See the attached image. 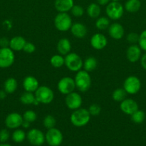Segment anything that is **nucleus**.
Segmentation results:
<instances>
[{
	"instance_id": "nucleus-40",
	"label": "nucleus",
	"mask_w": 146,
	"mask_h": 146,
	"mask_svg": "<svg viewBox=\"0 0 146 146\" xmlns=\"http://www.w3.org/2000/svg\"><path fill=\"white\" fill-rule=\"evenodd\" d=\"M10 137L9 131L7 129H1L0 131V142L6 143Z\"/></svg>"
},
{
	"instance_id": "nucleus-38",
	"label": "nucleus",
	"mask_w": 146,
	"mask_h": 146,
	"mask_svg": "<svg viewBox=\"0 0 146 146\" xmlns=\"http://www.w3.org/2000/svg\"><path fill=\"white\" fill-rule=\"evenodd\" d=\"M139 40V34L135 32L129 33L127 36V41L130 44H136L138 43Z\"/></svg>"
},
{
	"instance_id": "nucleus-34",
	"label": "nucleus",
	"mask_w": 146,
	"mask_h": 146,
	"mask_svg": "<svg viewBox=\"0 0 146 146\" xmlns=\"http://www.w3.org/2000/svg\"><path fill=\"white\" fill-rule=\"evenodd\" d=\"M22 117L24 121H26L31 123L34 122L37 120V115L35 111H32V110H27L24 113Z\"/></svg>"
},
{
	"instance_id": "nucleus-26",
	"label": "nucleus",
	"mask_w": 146,
	"mask_h": 146,
	"mask_svg": "<svg viewBox=\"0 0 146 146\" xmlns=\"http://www.w3.org/2000/svg\"><path fill=\"white\" fill-rule=\"evenodd\" d=\"M97 60L96 58L93 56H89L83 61V67L84 70H85L87 72H91L95 70L97 67Z\"/></svg>"
},
{
	"instance_id": "nucleus-35",
	"label": "nucleus",
	"mask_w": 146,
	"mask_h": 146,
	"mask_svg": "<svg viewBox=\"0 0 146 146\" xmlns=\"http://www.w3.org/2000/svg\"><path fill=\"white\" fill-rule=\"evenodd\" d=\"M71 14L74 17H82L84 13V10L83 7L80 5H74L72 8L70 10Z\"/></svg>"
},
{
	"instance_id": "nucleus-47",
	"label": "nucleus",
	"mask_w": 146,
	"mask_h": 146,
	"mask_svg": "<svg viewBox=\"0 0 146 146\" xmlns=\"http://www.w3.org/2000/svg\"><path fill=\"white\" fill-rule=\"evenodd\" d=\"M120 0H111V1H119Z\"/></svg>"
},
{
	"instance_id": "nucleus-12",
	"label": "nucleus",
	"mask_w": 146,
	"mask_h": 146,
	"mask_svg": "<svg viewBox=\"0 0 146 146\" xmlns=\"http://www.w3.org/2000/svg\"><path fill=\"white\" fill-rule=\"evenodd\" d=\"M65 104L69 109L74 111L81 108L82 104V98L78 93L73 91L66 95Z\"/></svg>"
},
{
	"instance_id": "nucleus-46",
	"label": "nucleus",
	"mask_w": 146,
	"mask_h": 146,
	"mask_svg": "<svg viewBox=\"0 0 146 146\" xmlns=\"http://www.w3.org/2000/svg\"><path fill=\"white\" fill-rule=\"evenodd\" d=\"M0 146H11L10 144H8V143H1V144H0Z\"/></svg>"
},
{
	"instance_id": "nucleus-44",
	"label": "nucleus",
	"mask_w": 146,
	"mask_h": 146,
	"mask_svg": "<svg viewBox=\"0 0 146 146\" xmlns=\"http://www.w3.org/2000/svg\"><path fill=\"white\" fill-rule=\"evenodd\" d=\"M7 93L4 90H0V99L3 100L7 97Z\"/></svg>"
},
{
	"instance_id": "nucleus-17",
	"label": "nucleus",
	"mask_w": 146,
	"mask_h": 146,
	"mask_svg": "<svg viewBox=\"0 0 146 146\" xmlns=\"http://www.w3.org/2000/svg\"><path fill=\"white\" fill-rule=\"evenodd\" d=\"M108 33L112 38L115 40H120L123 38L125 35L124 27L120 23L115 22L110 24L109 27Z\"/></svg>"
},
{
	"instance_id": "nucleus-42",
	"label": "nucleus",
	"mask_w": 146,
	"mask_h": 146,
	"mask_svg": "<svg viewBox=\"0 0 146 146\" xmlns=\"http://www.w3.org/2000/svg\"><path fill=\"white\" fill-rule=\"evenodd\" d=\"M140 64H141L142 67L146 71V52L143 55H142L141 58H140Z\"/></svg>"
},
{
	"instance_id": "nucleus-36",
	"label": "nucleus",
	"mask_w": 146,
	"mask_h": 146,
	"mask_svg": "<svg viewBox=\"0 0 146 146\" xmlns=\"http://www.w3.org/2000/svg\"><path fill=\"white\" fill-rule=\"evenodd\" d=\"M138 46L142 50L146 52V29L139 34Z\"/></svg>"
},
{
	"instance_id": "nucleus-2",
	"label": "nucleus",
	"mask_w": 146,
	"mask_h": 146,
	"mask_svg": "<svg viewBox=\"0 0 146 146\" xmlns=\"http://www.w3.org/2000/svg\"><path fill=\"white\" fill-rule=\"evenodd\" d=\"M74 80L76 88L80 92H86L91 87V76L90 73L86 71L85 70L81 69L76 72Z\"/></svg>"
},
{
	"instance_id": "nucleus-11",
	"label": "nucleus",
	"mask_w": 146,
	"mask_h": 146,
	"mask_svg": "<svg viewBox=\"0 0 146 146\" xmlns=\"http://www.w3.org/2000/svg\"><path fill=\"white\" fill-rule=\"evenodd\" d=\"M27 138L29 143L34 146H41L45 142V135L37 128L29 130L27 134Z\"/></svg>"
},
{
	"instance_id": "nucleus-7",
	"label": "nucleus",
	"mask_w": 146,
	"mask_h": 146,
	"mask_svg": "<svg viewBox=\"0 0 146 146\" xmlns=\"http://www.w3.org/2000/svg\"><path fill=\"white\" fill-rule=\"evenodd\" d=\"M15 61L14 51L9 47H0V68H7Z\"/></svg>"
},
{
	"instance_id": "nucleus-41",
	"label": "nucleus",
	"mask_w": 146,
	"mask_h": 146,
	"mask_svg": "<svg viewBox=\"0 0 146 146\" xmlns=\"http://www.w3.org/2000/svg\"><path fill=\"white\" fill-rule=\"evenodd\" d=\"M9 40L6 37H2L0 38V46L1 47H9Z\"/></svg>"
},
{
	"instance_id": "nucleus-9",
	"label": "nucleus",
	"mask_w": 146,
	"mask_h": 146,
	"mask_svg": "<svg viewBox=\"0 0 146 146\" xmlns=\"http://www.w3.org/2000/svg\"><path fill=\"white\" fill-rule=\"evenodd\" d=\"M45 141L50 146H60L63 141L62 133L55 127L48 129L45 134Z\"/></svg>"
},
{
	"instance_id": "nucleus-19",
	"label": "nucleus",
	"mask_w": 146,
	"mask_h": 146,
	"mask_svg": "<svg viewBox=\"0 0 146 146\" xmlns=\"http://www.w3.org/2000/svg\"><path fill=\"white\" fill-rule=\"evenodd\" d=\"M70 31H71L72 34L77 38H83L86 36L87 34V29L86 26L82 23L78 22L72 24L71 28H70Z\"/></svg>"
},
{
	"instance_id": "nucleus-22",
	"label": "nucleus",
	"mask_w": 146,
	"mask_h": 146,
	"mask_svg": "<svg viewBox=\"0 0 146 146\" xmlns=\"http://www.w3.org/2000/svg\"><path fill=\"white\" fill-rule=\"evenodd\" d=\"M57 49L59 54L62 56H66L70 53L72 49L71 42L67 38H60L57 44Z\"/></svg>"
},
{
	"instance_id": "nucleus-1",
	"label": "nucleus",
	"mask_w": 146,
	"mask_h": 146,
	"mask_svg": "<svg viewBox=\"0 0 146 146\" xmlns=\"http://www.w3.org/2000/svg\"><path fill=\"white\" fill-rule=\"evenodd\" d=\"M91 115L88 110L83 108H80L73 111L70 115V122L75 127L85 126L90 121Z\"/></svg>"
},
{
	"instance_id": "nucleus-39",
	"label": "nucleus",
	"mask_w": 146,
	"mask_h": 146,
	"mask_svg": "<svg viewBox=\"0 0 146 146\" xmlns=\"http://www.w3.org/2000/svg\"><path fill=\"white\" fill-rule=\"evenodd\" d=\"M36 46L33 43L29 42V41H27L24 45V48H23V51L27 54H32L35 51Z\"/></svg>"
},
{
	"instance_id": "nucleus-4",
	"label": "nucleus",
	"mask_w": 146,
	"mask_h": 146,
	"mask_svg": "<svg viewBox=\"0 0 146 146\" xmlns=\"http://www.w3.org/2000/svg\"><path fill=\"white\" fill-rule=\"evenodd\" d=\"M125 8L119 1H110L106 5L105 13L107 17L112 20H118L124 14Z\"/></svg>"
},
{
	"instance_id": "nucleus-32",
	"label": "nucleus",
	"mask_w": 146,
	"mask_h": 146,
	"mask_svg": "<svg viewBox=\"0 0 146 146\" xmlns=\"http://www.w3.org/2000/svg\"><path fill=\"white\" fill-rule=\"evenodd\" d=\"M131 121L135 124H140L145 119V113L142 110H137L131 115Z\"/></svg>"
},
{
	"instance_id": "nucleus-23",
	"label": "nucleus",
	"mask_w": 146,
	"mask_h": 146,
	"mask_svg": "<svg viewBox=\"0 0 146 146\" xmlns=\"http://www.w3.org/2000/svg\"><path fill=\"white\" fill-rule=\"evenodd\" d=\"M124 8L129 13L137 12L141 8V1L140 0H127Z\"/></svg>"
},
{
	"instance_id": "nucleus-16",
	"label": "nucleus",
	"mask_w": 146,
	"mask_h": 146,
	"mask_svg": "<svg viewBox=\"0 0 146 146\" xmlns=\"http://www.w3.org/2000/svg\"><path fill=\"white\" fill-rule=\"evenodd\" d=\"M142 56V49L138 45L131 44L126 51V57L130 63H136L140 60Z\"/></svg>"
},
{
	"instance_id": "nucleus-30",
	"label": "nucleus",
	"mask_w": 146,
	"mask_h": 146,
	"mask_svg": "<svg viewBox=\"0 0 146 146\" xmlns=\"http://www.w3.org/2000/svg\"><path fill=\"white\" fill-rule=\"evenodd\" d=\"M26 138H27V134L23 130L19 129V128L15 129V131L12 133V135H11L12 141L17 143H22L26 139Z\"/></svg>"
},
{
	"instance_id": "nucleus-25",
	"label": "nucleus",
	"mask_w": 146,
	"mask_h": 146,
	"mask_svg": "<svg viewBox=\"0 0 146 146\" xmlns=\"http://www.w3.org/2000/svg\"><path fill=\"white\" fill-rule=\"evenodd\" d=\"M18 87V83L14 78H8L4 84V90L9 94L15 92Z\"/></svg>"
},
{
	"instance_id": "nucleus-29",
	"label": "nucleus",
	"mask_w": 146,
	"mask_h": 146,
	"mask_svg": "<svg viewBox=\"0 0 146 146\" xmlns=\"http://www.w3.org/2000/svg\"><path fill=\"white\" fill-rule=\"evenodd\" d=\"M50 64L55 68H61L64 65V57L60 54L53 55L50 58Z\"/></svg>"
},
{
	"instance_id": "nucleus-24",
	"label": "nucleus",
	"mask_w": 146,
	"mask_h": 146,
	"mask_svg": "<svg viewBox=\"0 0 146 146\" xmlns=\"http://www.w3.org/2000/svg\"><path fill=\"white\" fill-rule=\"evenodd\" d=\"M87 14L92 19H97L101 14L100 5L97 3H91L87 8Z\"/></svg>"
},
{
	"instance_id": "nucleus-31",
	"label": "nucleus",
	"mask_w": 146,
	"mask_h": 146,
	"mask_svg": "<svg viewBox=\"0 0 146 146\" xmlns=\"http://www.w3.org/2000/svg\"><path fill=\"white\" fill-rule=\"evenodd\" d=\"M127 93L125 91L123 88H116L112 94V98L116 102L120 103L123 101V100L125 99L126 96H127Z\"/></svg>"
},
{
	"instance_id": "nucleus-43",
	"label": "nucleus",
	"mask_w": 146,
	"mask_h": 146,
	"mask_svg": "<svg viewBox=\"0 0 146 146\" xmlns=\"http://www.w3.org/2000/svg\"><path fill=\"white\" fill-rule=\"evenodd\" d=\"M111 0H97V2L100 6H106L110 2Z\"/></svg>"
},
{
	"instance_id": "nucleus-18",
	"label": "nucleus",
	"mask_w": 146,
	"mask_h": 146,
	"mask_svg": "<svg viewBox=\"0 0 146 146\" xmlns=\"http://www.w3.org/2000/svg\"><path fill=\"white\" fill-rule=\"evenodd\" d=\"M22 86L25 91L34 93L40 86V83L34 76H27L23 80Z\"/></svg>"
},
{
	"instance_id": "nucleus-45",
	"label": "nucleus",
	"mask_w": 146,
	"mask_h": 146,
	"mask_svg": "<svg viewBox=\"0 0 146 146\" xmlns=\"http://www.w3.org/2000/svg\"><path fill=\"white\" fill-rule=\"evenodd\" d=\"M21 126H22L24 128H29V126H30V123L27 122V121H23L22 124H21Z\"/></svg>"
},
{
	"instance_id": "nucleus-15",
	"label": "nucleus",
	"mask_w": 146,
	"mask_h": 146,
	"mask_svg": "<svg viewBox=\"0 0 146 146\" xmlns=\"http://www.w3.org/2000/svg\"><path fill=\"white\" fill-rule=\"evenodd\" d=\"M91 46L95 50H102L107 45V38L104 34L97 33L92 35L90 38Z\"/></svg>"
},
{
	"instance_id": "nucleus-10",
	"label": "nucleus",
	"mask_w": 146,
	"mask_h": 146,
	"mask_svg": "<svg viewBox=\"0 0 146 146\" xmlns=\"http://www.w3.org/2000/svg\"><path fill=\"white\" fill-rule=\"evenodd\" d=\"M76 88L74 78L70 76H64L59 81L57 84V89L59 92L63 95H67L74 91Z\"/></svg>"
},
{
	"instance_id": "nucleus-14",
	"label": "nucleus",
	"mask_w": 146,
	"mask_h": 146,
	"mask_svg": "<svg viewBox=\"0 0 146 146\" xmlns=\"http://www.w3.org/2000/svg\"><path fill=\"white\" fill-rule=\"evenodd\" d=\"M120 108L122 112L126 115H131L139 109L138 104L133 98H125L120 102Z\"/></svg>"
},
{
	"instance_id": "nucleus-13",
	"label": "nucleus",
	"mask_w": 146,
	"mask_h": 146,
	"mask_svg": "<svg viewBox=\"0 0 146 146\" xmlns=\"http://www.w3.org/2000/svg\"><path fill=\"white\" fill-rule=\"evenodd\" d=\"M23 121L24 119L21 114L19 113L13 112L7 115L4 123L7 128L9 129H17L21 126Z\"/></svg>"
},
{
	"instance_id": "nucleus-21",
	"label": "nucleus",
	"mask_w": 146,
	"mask_h": 146,
	"mask_svg": "<svg viewBox=\"0 0 146 146\" xmlns=\"http://www.w3.org/2000/svg\"><path fill=\"white\" fill-rule=\"evenodd\" d=\"M27 41L21 36H16L9 40V47L14 51H20L23 50Z\"/></svg>"
},
{
	"instance_id": "nucleus-27",
	"label": "nucleus",
	"mask_w": 146,
	"mask_h": 146,
	"mask_svg": "<svg viewBox=\"0 0 146 146\" xmlns=\"http://www.w3.org/2000/svg\"><path fill=\"white\" fill-rule=\"evenodd\" d=\"M35 96L34 93L25 91L21 95L19 98L20 102L24 105H33L35 101Z\"/></svg>"
},
{
	"instance_id": "nucleus-6",
	"label": "nucleus",
	"mask_w": 146,
	"mask_h": 146,
	"mask_svg": "<svg viewBox=\"0 0 146 146\" xmlns=\"http://www.w3.org/2000/svg\"><path fill=\"white\" fill-rule=\"evenodd\" d=\"M64 65L70 71L77 72L83 67V61L76 53H69L64 56Z\"/></svg>"
},
{
	"instance_id": "nucleus-5",
	"label": "nucleus",
	"mask_w": 146,
	"mask_h": 146,
	"mask_svg": "<svg viewBox=\"0 0 146 146\" xmlns=\"http://www.w3.org/2000/svg\"><path fill=\"white\" fill-rule=\"evenodd\" d=\"M54 24L58 31H67L72 25V20L67 12H59L54 17Z\"/></svg>"
},
{
	"instance_id": "nucleus-8",
	"label": "nucleus",
	"mask_w": 146,
	"mask_h": 146,
	"mask_svg": "<svg viewBox=\"0 0 146 146\" xmlns=\"http://www.w3.org/2000/svg\"><path fill=\"white\" fill-rule=\"evenodd\" d=\"M142 84L140 78L135 76H129L123 83V88L127 94L134 95L137 94L141 88Z\"/></svg>"
},
{
	"instance_id": "nucleus-20",
	"label": "nucleus",
	"mask_w": 146,
	"mask_h": 146,
	"mask_svg": "<svg viewBox=\"0 0 146 146\" xmlns=\"http://www.w3.org/2000/svg\"><path fill=\"white\" fill-rule=\"evenodd\" d=\"M54 8L58 12H68L74 5V0H55Z\"/></svg>"
},
{
	"instance_id": "nucleus-37",
	"label": "nucleus",
	"mask_w": 146,
	"mask_h": 146,
	"mask_svg": "<svg viewBox=\"0 0 146 146\" xmlns=\"http://www.w3.org/2000/svg\"><path fill=\"white\" fill-rule=\"evenodd\" d=\"M88 111L90 113V115L95 116V115H100L101 113V107L100 105L97 104H93L90 105L88 108Z\"/></svg>"
},
{
	"instance_id": "nucleus-28",
	"label": "nucleus",
	"mask_w": 146,
	"mask_h": 146,
	"mask_svg": "<svg viewBox=\"0 0 146 146\" xmlns=\"http://www.w3.org/2000/svg\"><path fill=\"white\" fill-rule=\"evenodd\" d=\"M110 25V19L106 17H99L96 20L95 27L99 30H105Z\"/></svg>"
},
{
	"instance_id": "nucleus-3",
	"label": "nucleus",
	"mask_w": 146,
	"mask_h": 146,
	"mask_svg": "<svg viewBox=\"0 0 146 146\" xmlns=\"http://www.w3.org/2000/svg\"><path fill=\"white\" fill-rule=\"evenodd\" d=\"M34 94L35 98L40 104H49L54 100V92L47 86H40Z\"/></svg>"
},
{
	"instance_id": "nucleus-33",
	"label": "nucleus",
	"mask_w": 146,
	"mask_h": 146,
	"mask_svg": "<svg viewBox=\"0 0 146 146\" xmlns=\"http://www.w3.org/2000/svg\"><path fill=\"white\" fill-rule=\"evenodd\" d=\"M56 123H57V121H56L55 118L52 115H46L44 118V119H43V125L47 130L54 128L56 125Z\"/></svg>"
}]
</instances>
